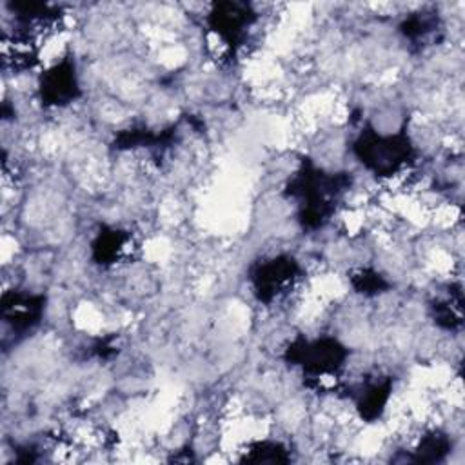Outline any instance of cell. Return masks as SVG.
<instances>
[{"instance_id": "1", "label": "cell", "mask_w": 465, "mask_h": 465, "mask_svg": "<svg viewBox=\"0 0 465 465\" xmlns=\"http://www.w3.org/2000/svg\"><path fill=\"white\" fill-rule=\"evenodd\" d=\"M74 87V71L67 60H62L44 76L42 98H45L47 104L54 105L65 104L69 98H73Z\"/></svg>"}]
</instances>
